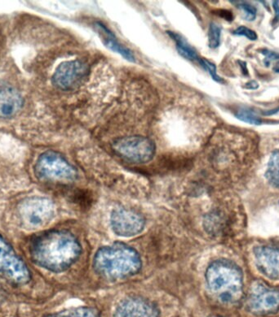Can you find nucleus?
Segmentation results:
<instances>
[{
    "label": "nucleus",
    "mask_w": 279,
    "mask_h": 317,
    "mask_svg": "<svg viewBox=\"0 0 279 317\" xmlns=\"http://www.w3.org/2000/svg\"><path fill=\"white\" fill-rule=\"evenodd\" d=\"M82 247L77 238L64 230H51L35 238L30 254L35 263L53 272H62L78 261Z\"/></svg>",
    "instance_id": "1"
},
{
    "label": "nucleus",
    "mask_w": 279,
    "mask_h": 317,
    "mask_svg": "<svg viewBox=\"0 0 279 317\" xmlns=\"http://www.w3.org/2000/svg\"><path fill=\"white\" fill-rule=\"evenodd\" d=\"M93 267L96 273L104 278L124 279L139 272L141 260L132 247L124 243H115L102 247L96 252Z\"/></svg>",
    "instance_id": "2"
},
{
    "label": "nucleus",
    "mask_w": 279,
    "mask_h": 317,
    "mask_svg": "<svg viewBox=\"0 0 279 317\" xmlns=\"http://www.w3.org/2000/svg\"><path fill=\"white\" fill-rule=\"evenodd\" d=\"M206 281L210 294L220 304L233 305L243 297V274L232 262L216 261L210 264L207 269Z\"/></svg>",
    "instance_id": "3"
},
{
    "label": "nucleus",
    "mask_w": 279,
    "mask_h": 317,
    "mask_svg": "<svg viewBox=\"0 0 279 317\" xmlns=\"http://www.w3.org/2000/svg\"><path fill=\"white\" fill-rule=\"evenodd\" d=\"M35 173L44 181L51 182H72L77 177V171L58 152H47L41 155L35 164Z\"/></svg>",
    "instance_id": "4"
},
{
    "label": "nucleus",
    "mask_w": 279,
    "mask_h": 317,
    "mask_svg": "<svg viewBox=\"0 0 279 317\" xmlns=\"http://www.w3.org/2000/svg\"><path fill=\"white\" fill-rule=\"evenodd\" d=\"M112 148L121 158L136 163H144L151 160L156 150L151 139L139 135L118 138L113 143Z\"/></svg>",
    "instance_id": "5"
},
{
    "label": "nucleus",
    "mask_w": 279,
    "mask_h": 317,
    "mask_svg": "<svg viewBox=\"0 0 279 317\" xmlns=\"http://www.w3.org/2000/svg\"><path fill=\"white\" fill-rule=\"evenodd\" d=\"M247 306L255 315L276 313L279 310V291L263 282H255L250 289Z\"/></svg>",
    "instance_id": "6"
},
{
    "label": "nucleus",
    "mask_w": 279,
    "mask_h": 317,
    "mask_svg": "<svg viewBox=\"0 0 279 317\" xmlns=\"http://www.w3.org/2000/svg\"><path fill=\"white\" fill-rule=\"evenodd\" d=\"M88 70L87 64L80 60L63 62L53 74V85L62 91L73 90L84 81Z\"/></svg>",
    "instance_id": "7"
},
{
    "label": "nucleus",
    "mask_w": 279,
    "mask_h": 317,
    "mask_svg": "<svg viewBox=\"0 0 279 317\" xmlns=\"http://www.w3.org/2000/svg\"><path fill=\"white\" fill-rule=\"evenodd\" d=\"M113 231L122 237L138 235L144 229V219L140 214L126 209H117L111 213Z\"/></svg>",
    "instance_id": "8"
},
{
    "label": "nucleus",
    "mask_w": 279,
    "mask_h": 317,
    "mask_svg": "<svg viewBox=\"0 0 279 317\" xmlns=\"http://www.w3.org/2000/svg\"><path fill=\"white\" fill-rule=\"evenodd\" d=\"M115 317H159V313L151 302L140 297H131L117 307Z\"/></svg>",
    "instance_id": "9"
},
{
    "label": "nucleus",
    "mask_w": 279,
    "mask_h": 317,
    "mask_svg": "<svg viewBox=\"0 0 279 317\" xmlns=\"http://www.w3.org/2000/svg\"><path fill=\"white\" fill-rule=\"evenodd\" d=\"M256 264L269 278L279 279V247L263 246L254 251Z\"/></svg>",
    "instance_id": "10"
},
{
    "label": "nucleus",
    "mask_w": 279,
    "mask_h": 317,
    "mask_svg": "<svg viewBox=\"0 0 279 317\" xmlns=\"http://www.w3.org/2000/svg\"><path fill=\"white\" fill-rule=\"evenodd\" d=\"M22 106L23 98L20 92L8 83L0 82V117H12Z\"/></svg>",
    "instance_id": "11"
},
{
    "label": "nucleus",
    "mask_w": 279,
    "mask_h": 317,
    "mask_svg": "<svg viewBox=\"0 0 279 317\" xmlns=\"http://www.w3.org/2000/svg\"><path fill=\"white\" fill-rule=\"evenodd\" d=\"M95 28L96 31L100 34L101 41L104 45L112 51L114 53L121 54L124 59L130 62H135V56L132 53V51L122 45L121 43L118 41L115 34H113L111 30H109L104 24L101 22H96L95 24Z\"/></svg>",
    "instance_id": "12"
},
{
    "label": "nucleus",
    "mask_w": 279,
    "mask_h": 317,
    "mask_svg": "<svg viewBox=\"0 0 279 317\" xmlns=\"http://www.w3.org/2000/svg\"><path fill=\"white\" fill-rule=\"evenodd\" d=\"M167 34L174 40L176 49L181 56L191 61H199L200 57L199 56L197 52L192 46L190 45V43L186 41V39H184L183 37L172 31L167 32Z\"/></svg>",
    "instance_id": "13"
},
{
    "label": "nucleus",
    "mask_w": 279,
    "mask_h": 317,
    "mask_svg": "<svg viewBox=\"0 0 279 317\" xmlns=\"http://www.w3.org/2000/svg\"><path fill=\"white\" fill-rule=\"evenodd\" d=\"M266 178L272 186L279 189V150L273 152L268 163Z\"/></svg>",
    "instance_id": "14"
},
{
    "label": "nucleus",
    "mask_w": 279,
    "mask_h": 317,
    "mask_svg": "<svg viewBox=\"0 0 279 317\" xmlns=\"http://www.w3.org/2000/svg\"><path fill=\"white\" fill-rule=\"evenodd\" d=\"M48 317H99V316L93 308L81 307L63 311Z\"/></svg>",
    "instance_id": "15"
},
{
    "label": "nucleus",
    "mask_w": 279,
    "mask_h": 317,
    "mask_svg": "<svg viewBox=\"0 0 279 317\" xmlns=\"http://www.w3.org/2000/svg\"><path fill=\"white\" fill-rule=\"evenodd\" d=\"M221 28L216 23H210L209 30V43L210 48H217L220 46Z\"/></svg>",
    "instance_id": "16"
},
{
    "label": "nucleus",
    "mask_w": 279,
    "mask_h": 317,
    "mask_svg": "<svg viewBox=\"0 0 279 317\" xmlns=\"http://www.w3.org/2000/svg\"><path fill=\"white\" fill-rule=\"evenodd\" d=\"M231 2L236 4L237 7L244 11L245 19L247 21H253L256 18V8L253 5L243 1H232Z\"/></svg>",
    "instance_id": "17"
},
{
    "label": "nucleus",
    "mask_w": 279,
    "mask_h": 317,
    "mask_svg": "<svg viewBox=\"0 0 279 317\" xmlns=\"http://www.w3.org/2000/svg\"><path fill=\"white\" fill-rule=\"evenodd\" d=\"M236 116L239 120H243L245 122L252 124V125H261L262 124V120L261 118L256 116L255 114L252 113V111L245 109H241L240 111H238V113L236 114Z\"/></svg>",
    "instance_id": "18"
},
{
    "label": "nucleus",
    "mask_w": 279,
    "mask_h": 317,
    "mask_svg": "<svg viewBox=\"0 0 279 317\" xmlns=\"http://www.w3.org/2000/svg\"><path fill=\"white\" fill-rule=\"evenodd\" d=\"M198 62L205 70L208 71L210 73V76H211L213 79L215 80V82H223V79L216 73V68H215V64L210 63L208 59H203V58H200Z\"/></svg>",
    "instance_id": "19"
},
{
    "label": "nucleus",
    "mask_w": 279,
    "mask_h": 317,
    "mask_svg": "<svg viewBox=\"0 0 279 317\" xmlns=\"http://www.w3.org/2000/svg\"><path fill=\"white\" fill-rule=\"evenodd\" d=\"M233 34L238 35V36L247 37V39L250 40H256L257 39V34L256 32L251 30L249 28L245 27V26H240L237 30L233 31Z\"/></svg>",
    "instance_id": "20"
},
{
    "label": "nucleus",
    "mask_w": 279,
    "mask_h": 317,
    "mask_svg": "<svg viewBox=\"0 0 279 317\" xmlns=\"http://www.w3.org/2000/svg\"><path fill=\"white\" fill-rule=\"evenodd\" d=\"M262 54L266 57V59H279V54L278 53H274V52H270V51H264L262 52Z\"/></svg>",
    "instance_id": "21"
},
{
    "label": "nucleus",
    "mask_w": 279,
    "mask_h": 317,
    "mask_svg": "<svg viewBox=\"0 0 279 317\" xmlns=\"http://www.w3.org/2000/svg\"><path fill=\"white\" fill-rule=\"evenodd\" d=\"M273 7L275 11V23L278 22L279 20V1H275L273 2Z\"/></svg>",
    "instance_id": "22"
},
{
    "label": "nucleus",
    "mask_w": 279,
    "mask_h": 317,
    "mask_svg": "<svg viewBox=\"0 0 279 317\" xmlns=\"http://www.w3.org/2000/svg\"><path fill=\"white\" fill-rule=\"evenodd\" d=\"M220 16L224 17L227 21H231L233 20V16L229 11H220Z\"/></svg>",
    "instance_id": "23"
},
{
    "label": "nucleus",
    "mask_w": 279,
    "mask_h": 317,
    "mask_svg": "<svg viewBox=\"0 0 279 317\" xmlns=\"http://www.w3.org/2000/svg\"><path fill=\"white\" fill-rule=\"evenodd\" d=\"M246 87L247 89H251V90H255V89L258 88V84H257V82H255V81H252V82H248L247 85H246Z\"/></svg>",
    "instance_id": "24"
},
{
    "label": "nucleus",
    "mask_w": 279,
    "mask_h": 317,
    "mask_svg": "<svg viewBox=\"0 0 279 317\" xmlns=\"http://www.w3.org/2000/svg\"><path fill=\"white\" fill-rule=\"evenodd\" d=\"M220 317V316H211V317Z\"/></svg>",
    "instance_id": "25"
}]
</instances>
